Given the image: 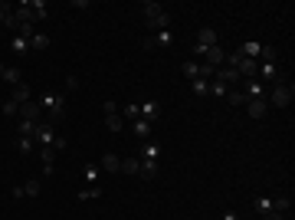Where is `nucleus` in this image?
<instances>
[{
  "label": "nucleus",
  "instance_id": "obj_37",
  "mask_svg": "<svg viewBox=\"0 0 295 220\" xmlns=\"http://www.w3.org/2000/svg\"><path fill=\"white\" fill-rule=\"evenodd\" d=\"M98 174H102V168H98V164H86V181L89 184H98Z\"/></svg>",
  "mask_w": 295,
  "mask_h": 220
},
{
  "label": "nucleus",
  "instance_id": "obj_19",
  "mask_svg": "<svg viewBox=\"0 0 295 220\" xmlns=\"http://www.w3.org/2000/svg\"><path fill=\"white\" fill-rule=\"evenodd\" d=\"M102 168L108 171V174H122V158H118V155H112V151H108V155L102 158Z\"/></svg>",
  "mask_w": 295,
  "mask_h": 220
},
{
  "label": "nucleus",
  "instance_id": "obj_12",
  "mask_svg": "<svg viewBox=\"0 0 295 220\" xmlns=\"http://www.w3.org/2000/svg\"><path fill=\"white\" fill-rule=\"evenodd\" d=\"M40 161H43V177H53V171H56V151L53 148H40Z\"/></svg>",
  "mask_w": 295,
  "mask_h": 220
},
{
  "label": "nucleus",
  "instance_id": "obj_13",
  "mask_svg": "<svg viewBox=\"0 0 295 220\" xmlns=\"http://www.w3.org/2000/svg\"><path fill=\"white\" fill-rule=\"evenodd\" d=\"M246 115H249V119H263V115L266 112H269V105H266V99H249V102H246Z\"/></svg>",
  "mask_w": 295,
  "mask_h": 220
},
{
  "label": "nucleus",
  "instance_id": "obj_38",
  "mask_svg": "<svg viewBox=\"0 0 295 220\" xmlns=\"http://www.w3.org/2000/svg\"><path fill=\"white\" fill-rule=\"evenodd\" d=\"M158 155H161V145H158V141H144L141 158H158Z\"/></svg>",
  "mask_w": 295,
  "mask_h": 220
},
{
  "label": "nucleus",
  "instance_id": "obj_41",
  "mask_svg": "<svg viewBox=\"0 0 295 220\" xmlns=\"http://www.w3.org/2000/svg\"><path fill=\"white\" fill-rule=\"evenodd\" d=\"M263 220H285V214H279V210H269V214H263Z\"/></svg>",
  "mask_w": 295,
  "mask_h": 220
},
{
  "label": "nucleus",
  "instance_id": "obj_28",
  "mask_svg": "<svg viewBox=\"0 0 295 220\" xmlns=\"http://www.w3.org/2000/svg\"><path fill=\"white\" fill-rule=\"evenodd\" d=\"M191 92L197 95V99H203V95H210V82L207 79H194L191 82Z\"/></svg>",
  "mask_w": 295,
  "mask_h": 220
},
{
  "label": "nucleus",
  "instance_id": "obj_29",
  "mask_svg": "<svg viewBox=\"0 0 295 220\" xmlns=\"http://www.w3.org/2000/svg\"><path fill=\"white\" fill-rule=\"evenodd\" d=\"M259 63H279V50L276 46H263L259 50Z\"/></svg>",
  "mask_w": 295,
  "mask_h": 220
},
{
  "label": "nucleus",
  "instance_id": "obj_8",
  "mask_svg": "<svg viewBox=\"0 0 295 220\" xmlns=\"http://www.w3.org/2000/svg\"><path fill=\"white\" fill-rule=\"evenodd\" d=\"M200 63H207V66H213V69H220V66L227 63V50H223V46H210V50L203 53Z\"/></svg>",
  "mask_w": 295,
  "mask_h": 220
},
{
  "label": "nucleus",
  "instance_id": "obj_17",
  "mask_svg": "<svg viewBox=\"0 0 295 220\" xmlns=\"http://www.w3.org/2000/svg\"><path fill=\"white\" fill-rule=\"evenodd\" d=\"M151 132H154V125H148V122H131V135L135 138H141V141H151Z\"/></svg>",
  "mask_w": 295,
  "mask_h": 220
},
{
  "label": "nucleus",
  "instance_id": "obj_42",
  "mask_svg": "<svg viewBox=\"0 0 295 220\" xmlns=\"http://www.w3.org/2000/svg\"><path fill=\"white\" fill-rule=\"evenodd\" d=\"M72 7H76V10H89L92 4H89V0H72Z\"/></svg>",
  "mask_w": 295,
  "mask_h": 220
},
{
  "label": "nucleus",
  "instance_id": "obj_39",
  "mask_svg": "<svg viewBox=\"0 0 295 220\" xmlns=\"http://www.w3.org/2000/svg\"><path fill=\"white\" fill-rule=\"evenodd\" d=\"M0 112H4V115H20V105H17V102H10V99H7L4 105H0Z\"/></svg>",
  "mask_w": 295,
  "mask_h": 220
},
{
  "label": "nucleus",
  "instance_id": "obj_9",
  "mask_svg": "<svg viewBox=\"0 0 295 220\" xmlns=\"http://www.w3.org/2000/svg\"><path fill=\"white\" fill-rule=\"evenodd\" d=\"M20 119H30V122H40L43 119V105L36 99H30L26 105H20Z\"/></svg>",
  "mask_w": 295,
  "mask_h": 220
},
{
  "label": "nucleus",
  "instance_id": "obj_5",
  "mask_svg": "<svg viewBox=\"0 0 295 220\" xmlns=\"http://www.w3.org/2000/svg\"><path fill=\"white\" fill-rule=\"evenodd\" d=\"M236 89H243V92H246V99H266V92H269V89H266L259 79H243Z\"/></svg>",
  "mask_w": 295,
  "mask_h": 220
},
{
  "label": "nucleus",
  "instance_id": "obj_35",
  "mask_svg": "<svg viewBox=\"0 0 295 220\" xmlns=\"http://www.w3.org/2000/svg\"><path fill=\"white\" fill-rule=\"evenodd\" d=\"M272 210H279V214H289V210H292V197H279V201H272Z\"/></svg>",
  "mask_w": 295,
  "mask_h": 220
},
{
  "label": "nucleus",
  "instance_id": "obj_32",
  "mask_svg": "<svg viewBox=\"0 0 295 220\" xmlns=\"http://www.w3.org/2000/svg\"><path fill=\"white\" fill-rule=\"evenodd\" d=\"M180 69H184V79H187V82L200 79V63H184V66H180Z\"/></svg>",
  "mask_w": 295,
  "mask_h": 220
},
{
  "label": "nucleus",
  "instance_id": "obj_7",
  "mask_svg": "<svg viewBox=\"0 0 295 220\" xmlns=\"http://www.w3.org/2000/svg\"><path fill=\"white\" fill-rule=\"evenodd\" d=\"M200 50H210V46H220V36H216V30H210V26H200L197 30V43Z\"/></svg>",
  "mask_w": 295,
  "mask_h": 220
},
{
  "label": "nucleus",
  "instance_id": "obj_1",
  "mask_svg": "<svg viewBox=\"0 0 295 220\" xmlns=\"http://www.w3.org/2000/svg\"><path fill=\"white\" fill-rule=\"evenodd\" d=\"M40 105H43V119L49 125H59L62 119H66V95L62 92H53V89H46L43 95H40Z\"/></svg>",
  "mask_w": 295,
  "mask_h": 220
},
{
  "label": "nucleus",
  "instance_id": "obj_27",
  "mask_svg": "<svg viewBox=\"0 0 295 220\" xmlns=\"http://www.w3.org/2000/svg\"><path fill=\"white\" fill-rule=\"evenodd\" d=\"M0 79H4V82H10V86L17 89L20 82H23V76H20V69H13V66H7V69H4V76H0Z\"/></svg>",
  "mask_w": 295,
  "mask_h": 220
},
{
  "label": "nucleus",
  "instance_id": "obj_43",
  "mask_svg": "<svg viewBox=\"0 0 295 220\" xmlns=\"http://www.w3.org/2000/svg\"><path fill=\"white\" fill-rule=\"evenodd\" d=\"M223 220H236V214H233V210H227V214H223Z\"/></svg>",
  "mask_w": 295,
  "mask_h": 220
},
{
  "label": "nucleus",
  "instance_id": "obj_34",
  "mask_svg": "<svg viewBox=\"0 0 295 220\" xmlns=\"http://www.w3.org/2000/svg\"><path fill=\"white\" fill-rule=\"evenodd\" d=\"M252 207H256V214H269V210H272V197H256Z\"/></svg>",
  "mask_w": 295,
  "mask_h": 220
},
{
  "label": "nucleus",
  "instance_id": "obj_11",
  "mask_svg": "<svg viewBox=\"0 0 295 220\" xmlns=\"http://www.w3.org/2000/svg\"><path fill=\"white\" fill-rule=\"evenodd\" d=\"M141 161V171H138V177H144V181H154L158 177V158H138Z\"/></svg>",
  "mask_w": 295,
  "mask_h": 220
},
{
  "label": "nucleus",
  "instance_id": "obj_16",
  "mask_svg": "<svg viewBox=\"0 0 295 220\" xmlns=\"http://www.w3.org/2000/svg\"><path fill=\"white\" fill-rule=\"evenodd\" d=\"M158 119H161V105H158V102H144V105H141V122L154 125Z\"/></svg>",
  "mask_w": 295,
  "mask_h": 220
},
{
  "label": "nucleus",
  "instance_id": "obj_36",
  "mask_svg": "<svg viewBox=\"0 0 295 220\" xmlns=\"http://www.w3.org/2000/svg\"><path fill=\"white\" fill-rule=\"evenodd\" d=\"M227 92H230V86H223L220 79H210V95H220V99H223Z\"/></svg>",
  "mask_w": 295,
  "mask_h": 220
},
{
  "label": "nucleus",
  "instance_id": "obj_14",
  "mask_svg": "<svg viewBox=\"0 0 295 220\" xmlns=\"http://www.w3.org/2000/svg\"><path fill=\"white\" fill-rule=\"evenodd\" d=\"M144 23H148V30H151V33H158V30H171V13H158V17H151V20H144Z\"/></svg>",
  "mask_w": 295,
  "mask_h": 220
},
{
  "label": "nucleus",
  "instance_id": "obj_10",
  "mask_svg": "<svg viewBox=\"0 0 295 220\" xmlns=\"http://www.w3.org/2000/svg\"><path fill=\"white\" fill-rule=\"evenodd\" d=\"M259 50H263V43H259V40H243V43L236 46V53L246 56V59H259Z\"/></svg>",
  "mask_w": 295,
  "mask_h": 220
},
{
  "label": "nucleus",
  "instance_id": "obj_40",
  "mask_svg": "<svg viewBox=\"0 0 295 220\" xmlns=\"http://www.w3.org/2000/svg\"><path fill=\"white\" fill-rule=\"evenodd\" d=\"M62 148H66V138H62V135H56V138H53V151H62Z\"/></svg>",
  "mask_w": 295,
  "mask_h": 220
},
{
  "label": "nucleus",
  "instance_id": "obj_21",
  "mask_svg": "<svg viewBox=\"0 0 295 220\" xmlns=\"http://www.w3.org/2000/svg\"><path fill=\"white\" fill-rule=\"evenodd\" d=\"M118 112H122V119H128V122H138V119H141V105H138V102H128V105H122Z\"/></svg>",
  "mask_w": 295,
  "mask_h": 220
},
{
  "label": "nucleus",
  "instance_id": "obj_6",
  "mask_svg": "<svg viewBox=\"0 0 295 220\" xmlns=\"http://www.w3.org/2000/svg\"><path fill=\"white\" fill-rule=\"evenodd\" d=\"M213 79H220V82H223V86H230V89H236V86H240V82H243V76H240V72H236V69H233V66H220V69H216V72H213Z\"/></svg>",
  "mask_w": 295,
  "mask_h": 220
},
{
  "label": "nucleus",
  "instance_id": "obj_33",
  "mask_svg": "<svg viewBox=\"0 0 295 220\" xmlns=\"http://www.w3.org/2000/svg\"><path fill=\"white\" fill-rule=\"evenodd\" d=\"M17 151H20V155H33V151H36V138H20Z\"/></svg>",
  "mask_w": 295,
  "mask_h": 220
},
{
  "label": "nucleus",
  "instance_id": "obj_22",
  "mask_svg": "<svg viewBox=\"0 0 295 220\" xmlns=\"http://www.w3.org/2000/svg\"><path fill=\"white\" fill-rule=\"evenodd\" d=\"M76 197H79V201H98V197H102V188H98V184H86Z\"/></svg>",
  "mask_w": 295,
  "mask_h": 220
},
{
  "label": "nucleus",
  "instance_id": "obj_25",
  "mask_svg": "<svg viewBox=\"0 0 295 220\" xmlns=\"http://www.w3.org/2000/svg\"><path fill=\"white\" fill-rule=\"evenodd\" d=\"M10 50L17 53V56H26V53H30V40H26V36H13L10 40Z\"/></svg>",
  "mask_w": 295,
  "mask_h": 220
},
{
  "label": "nucleus",
  "instance_id": "obj_26",
  "mask_svg": "<svg viewBox=\"0 0 295 220\" xmlns=\"http://www.w3.org/2000/svg\"><path fill=\"white\" fill-rule=\"evenodd\" d=\"M30 10H33V20H36V23L49 17V10H46V4H43V0H30Z\"/></svg>",
  "mask_w": 295,
  "mask_h": 220
},
{
  "label": "nucleus",
  "instance_id": "obj_44",
  "mask_svg": "<svg viewBox=\"0 0 295 220\" xmlns=\"http://www.w3.org/2000/svg\"><path fill=\"white\" fill-rule=\"evenodd\" d=\"M4 69H7V66H0V76H4Z\"/></svg>",
  "mask_w": 295,
  "mask_h": 220
},
{
  "label": "nucleus",
  "instance_id": "obj_30",
  "mask_svg": "<svg viewBox=\"0 0 295 220\" xmlns=\"http://www.w3.org/2000/svg\"><path fill=\"white\" fill-rule=\"evenodd\" d=\"M141 10H144V20H151V17H158V13H164V7H161V4H154V0H144V4H141Z\"/></svg>",
  "mask_w": 295,
  "mask_h": 220
},
{
  "label": "nucleus",
  "instance_id": "obj_24",
  "mask_svg": "<svg viewBox=\"0 0 295 220\" xmlns=\"http://www.w3.org/2000/svg\"><path fill=\"white\" fill-rule=\"evenodd\" d=\"M138 171H141V161H138L135 155H131V158H122V174H131V177H135Z\"/></svg>",
  "mask_w": 295,
  "mask_h": 220
},
{
  "label": "nucleus",
  "instance_id": "obj_15",
  "mask_svg": "<svg viewBox=\"0 0 295 220\" xmlns=\"http://www.w3.org/2000/svg\"><path fill=\"white\" fill-rule=\"evenodd\" d=\"M30 99H33V89L26 86V82H20V86L10 92V102H17V105H26Z\"/></svg>",
  "mask_w": 295,
  "mask_h": 220
},
{
  "label": "nucleus",
  "instance_id": "obj_20",
  "mask_svg": "<svg viewBox=\"0 0 295 220\" xmlns=\"http://www.w3.org/2000/svg\"><path fill=\"white\" fill-rule=\"evenodd\" d=\"M223 99H227V102H230V105H233V108H243L246 102H249V99H246V92H243V89H230V92L223 95Z\"/></svg>",
  "mask_w": 295,
  "mask_h": 220
},
{
  "label": "nucleus",
  "instance_id": "obj_18",
  "mask_svg": "<svg viewBox=\"0 0 295 220\" xmlns=\"http://www.w3.org/2000/svg\"><path fill=\"white\" fill-rule=\"evenodd\" d=\"M49 43H53V36H49V33H43V30H36V36L30 40V50L43 53V50H49Z\"/></svg>",
  "mask_w": 295,
  "mask_h": 220
},
{
  "label": "nucleus",
  "instance_id": "obj_23",
  "mask_svg": "<svg viewBox=\"0 0 295 220\" xmlns=\"http://www.w3.org/2000/svg\"><path fill=\"white\" fill-rule=\"evenodd\" d=\"M17 132H20V138H36V122H30V119H20Z\"/></svg>",
  "mask_w": 295,
  "mask_h": 220
},
{
  "label": "nucleus",
  "instance_id": "obj_31",
  "mask_svg": "<svg viewBox=\"0 0 295 220\" xmlns=\"http://www.w3.org/2000/svg\"><path fill=\"white\" fill-rule=\"evenodd\" d=\"M40 188H43V181H26V184H20L23 197H40Z\"/></svg>",
  "mask_w": 295,
  "mask_h": 220
},
{
  "label": "nucleus",
  "instance_id": "obj_2",
  "mask_svg": "<svg viewBox=\"0 0 295 220\" xmlns=\"http://www.w3.org/2000/svg\"><path fill=\"white\" fill-rule=\"evenodd\" d=\"M292 99H295V86H292V82L272 86L269 92H266V105H272V108H289Z\"/></svg>",
  "mask_w": 295,
  "mask_h": 220
},
{
  "label": "nucleus",
  "instance_id": "obj_4",
  "mask_svg": "<svg viewBox=\"0 0 295 220\" xmlns=\"http://www.w3.org/2000/svg\"><path fill=\"white\" fill-rule=\"evenodd\" d=\"M171 43H174V33L171 30H158V33H151V36L144 40V50H167Z\"/></svg>",
  "mask_w": 295,
  "mask_h": 220
},
{
  "label": "nucleus",
  "instance_id": "obj_3",
  "mask_svg": "<svg viewBox=\"0 0 295 220\" xmlns=\"http://www.w3.org/2000/svg\"><path fill=\"white\" fill-rule=\"evenodd\" d=\"M105 128H108L112 135H118V132L125 128V119H122V112H118V105H115L112 99L105 102Z\"/></svg>",
  "mask_w": 295,
  "mask_h": 220
}]
</instances>
